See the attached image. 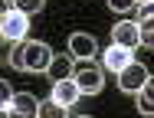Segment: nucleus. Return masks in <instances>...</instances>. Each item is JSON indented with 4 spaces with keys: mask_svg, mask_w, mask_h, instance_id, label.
<instances>
[{
    "mask_svg": "<svg viewBox=\"0 0 154 118\" xmlns=\"http://www.w3.org/2000/svg\"><path fill=\"white\" fill-rule=\"evenodd\" d=\"M10 7H13V0H0V20L7 17V10H10Z\"/></svg>",
    "mask_w": 154,
    "mask_h": 118,
    "instance_id": "obj_17",
    "label": "nucleus"
},
{
    "mask_svg": "<svg viewBox=\"0 0 154 118\" xmlns=\"http://www.w3.org/2000/svg\"><path fill=\"white\" fill-rule=\"evenodd\" d=\"M115 76H118V88H122L125 95H134L138 88H141L148 79H151L148 66H144V62H138V59H131V62L125 66L122 72H115Z\"/></svg>",
    "mask_w": 154,
    "mask_h": 118,
    "instance_id": "obj_3",
    "label": "nucleus"
},
{
    "mask_svg": "<svg viewBox=\"0 0 154 118\" xmlns=\"http://www.w3.org/2000/svg\"><path fill=\"white\" fill-rule=\"evenodd\" d=\"M10 98H13V88H10V82H7V79H0V115H7Z\"/></svg>",
    "mask_w": 154,
    "mask_h": 118,
    "instance_id": "obj_15",
    "label": "nucleus"
},
{
    "mask_svg": "<svg viewBox=\"0 0 154 118\" xmlns=\"http://www.w3.org/2000/svg\"><path fill=\"white\" fill-rule=\"evenodd\" d=\"M134 95H138V112H141V115H151V112H154V92H151V79H148L144 85L138 88Z\"/></svg>",
    "mask_w": 154,
    "mask_h": 118,
    "instance_id": "obj_11",
    "label": "nucleus"
},
{
    "mask_svg": "<svg viewBox=\"0 0 154 118\" xmlns=\"http://www.w3.org/2000/svg\"><path fill=\"white\" fill-rule=\"evenodd\" d=\"M138 3H148V0H138Z\"/></svg>",
    "mask_w": 154,
    "mask_h": 118,
    "instance_id": "obj_18",
    "label": "nucleus"
},
{
    "mask_svg": "<svg viewBox=\"0 0 154 118\" xmlns=\"http://www.w3.org/2000/svg\"><path fill=\"white\" fill-rule=\"evenodd\" d=\"M39 108V98L33 92H13L10 105H7V115H36Z\"/></svg>",
    "mask_w": 154,
    "mask_h": 118,
    "instance_id": "obj_9",
    "label": "nucleus"
},
{
    "mask_svg": "<svg viewBox=\"0 0 154 118\" xmlns=\"http://www.w3.org/2000/svg\"><path fill=\"white\" fill-rule=\"evenodd\" d=\"M131 59H134V56H131V49H125V46H118V43H112V46L102 53V66H105L108 72H122Z\"/></svg>",
    "mask_w": 154,
    "mask_h": 118,
    "instance_id": "obj_7",
    "label": "nucleus"
},
{
    "mask_svg": "<svg viewBox=\"0 0 154 118\" xmlns=\"http://www.w3.org/2000/svg\"><path fill=\"white\" fill-rule=\"evenodd\" d=\"M108 7H112L115 13H131V10L138 7V0H108Z\"/></svg>",
    "mask_w": 154,
    "mask_h": 118,
    "instance_id": "obj_16",
    "label": "nucleus"
},
{
    "mask_svg": "<svg viewBox=\"0 0 154 118\" xmlns=\"http://www.w3.org/2000/svg\"><path fill=\"white\" fill-rule=\"evenodd\" d=\"M72 79L82 95H98L102 92V72L95 66H82V69H72Z\"/></svg>",
    "mask_w": 154,
    "mask_h": 118,
    "instance_id": "obj_5",
    "label": "nucleus"
},
{
    "mask_svg": "<svg viewBox=\"0 0 154 118\" xmlns=\"http://www.w3.org/2000/svg\"><path fill=\"white\" fill-rule=\"evenodd\" d=\"M49 95H53L59 105L72 108V105L79 102V95H82V92H79V85H75V79L69 76V79H59V82H53V92H49Z\"/></svg>",
    "mask_w": 154,
    "mask_h": 118,
    "instance_id": "obj_6",
    "label": "nucleus"
},
{
    "mask_svg": "<svg viewBox=\"0 0 154 118\" xmlns=\"http://www.w3.org/2000/svg\"><path fill=\"white\" fill-rule=\"evenodd\" d=\"M69 53L75 59H92L98 53V43H95V36H89V33H72L69 36Z\"/></svg>",
    "mask_w": 154,
    "mask_h": 118,
    "instance_id": "obj_8",
    "label": "nucleus"
},
{
    "mask_svg": "<svg viewBox=\"0 0 154 118\" xmlns=\"http://www.w3.org/2000/svg\"><path fill=\"white\" fill-rule=\"evenodd\" d=\"M138 30H154V7H151V0L141 3V10H138Z\"/></svg>",
    "mask_w": 154,
    "mask_h": 118,
    "instance_id": "obj_13",
    "label": "nucleus"
},
{
    "mask_svg": "<svg viewBox=\"0 0 154 118\" xmlns=\"http://www.w3.org/2000/svg\"><path fill=\"white\" fill-rule=\"evenodd\" d=\"M36 115H43V118H62V115H69V108H66V105H59V102H56V98L49 95L46 102H39Z\"/></svg>",
    "mask_w": 154,
    "mask_h": 118,
    "instance_id": "obj_12",
    "label": "nucleus"
},
{
    "mask_svg": "<svg viewBox=\"0 0 154 118\" xmlns=\"http://www.w3.org/2000/svg\"><path fill=\"white\" fill-rule=\"evenodd\" d=\"M26 33H30V13L10 7L7 17L0 20V36L10 39V43H20V39H26Z\"/></svg>",
    "mask_w": 154,
    "mask_h": 118,
    "instance_id": "obj_2",
    "label": "nucleus"
},
{
    "mask_svg": "<svg viewBox=\"0 0 154 118\" xmlns=\"http://www.w3.org/2000/svg\"><path fill=\"white\" fill-rule=\"evenodd\" d=\"M72 69H75L72 56H53L49 66H46V76H49V82H59V79H69L72 76Z\"/></svg>",
    "mask_w": 154,
    "mask_h": 118,
    "instance_id": "obj_10",
    "label": "nucleus"
},
{
    "mask_svg": "<svg viewBox=\"0 0 154 118\" xmlns=\"http://www.w3.org/2000/svg\"><path fill=\"white\" fill-rule=\"evenodd\" d=\"M112 43H118V46H125V49H138L141 46V30H138V23L134 20H122V23H115L112 26Z\"/></svg>",
    "mask_w": 154,
    "mask_h": 118,
    "instance_id": "obj_4",
    "label": "nucleus"
},
{
    "mask_svg": "<svg viewBox=\"0 0 154 118\" xmlns=\"http://www.w3.org/2000/svg\"><path fill=\"white\" fill-rule=\"evenodd\" d=\"M49 59H53V49L46 43H39V39H20V43H13L7 62L17 72H46Z\"/></svg>",
    "mask_w": 154,
    "mask_h": 118,
    "instance_id": "obj_1",
    "label": "nucleus"
},
{
    "mask_svg": "<svg viewBox=\"0 0 154 118\" xmlns=\"http://www.w3.org/2000/svg\"><path fill=\"white\" fill-rule=\"evenodd\" d=\"M43 3H46V0H13V7H17V10H23V13H39V10H43Z\"/></svg>",
    "mask_w": 154,
    "mask_h": 118,
    "instance_id": "obj_14",
    "label": "nucleus"
}]
</instances>
